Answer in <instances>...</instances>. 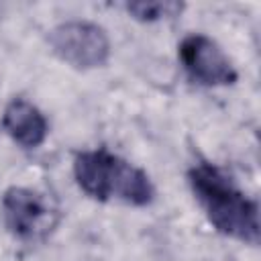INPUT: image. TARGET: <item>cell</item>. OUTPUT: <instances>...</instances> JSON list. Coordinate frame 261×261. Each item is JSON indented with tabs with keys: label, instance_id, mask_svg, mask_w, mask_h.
Listing matches in <instances>:
<instances>
[{
	"label": "cell",
	"instance_id": "cell-5",
	"mask_svg": "<svg viewBox=\"0 0 261 261\" xmlns=\"http://www.w3.org/2000/svg\"><path fill=\"white\" fill-rule=\"evenodd\" d=\"M177 55L188 77L204 88H222L232 86L239 77L232 61L220 49L216 41L202 33L188 35L179 47Z\"/></svg>",
	"mask_w": 261,
	"mask_h": 261
},
{
	"label": "cell",
	"instance_id": "cell-7",
	"mask_svg": "<svg viewBox=\"0 0 261 261\" xmlns=\"http://www.w3.org/2000/svg\"><path fill=\"white\" fill-rule=\"evenodd\" d=\"M124 10L141 20V22H157V20H165V18H173L179 16V12L184 10V4L179 2H171V0H155V2H128L124 4Z\"/></svg>",
	"mask_w": 261,
	"mask_h": 261
},
{
	"label": "cell",
	"instance_id": "cell-6",
	"mask_svg": "<svg viewBox=\"0 0 261 261\" xmlns=\"http://www.w3.org/2000/svg\"><path fill=\"white\" fill-rule=\"evenodd\" d=\"M2 128L22 149L41 147L49 133L45 114L24 98H14L6 104L2 114Z\"/></svg>",
	"mask_w": 261,
	"mask_h": 261
},
{
	"label": "cell",
	"instance_id": "cell-4",
	"mask_svg": "<svg viewBox=\"0 0 261 261\" xmlns=\"http://www.w3.org/2000/svg\"><path fill=\"white\" fill-rule=\"evenodd\" d=\"M49 45L57 59L75 69H96L110 59L106 31L90 20H65L51 29Z\"/></svg>",
	"mask_w": 261,
	"mask_h": 261
},
{
	"label": "cell",
	"instance_id": "cell-1",
	"mask_svg": "<svg viewBox=\"0 0 261 261\" xmlns=\"http://www.w3.org/2000/svg\"><path fill=\"white\" fill-rule=\"evenodd\" d=\"M188 184L208 222L224 237L247 245L259 243V206L230 175L210 161H198L188 169Z\"/></svg>",
	"mask_w": 261,
	"mask_h": 261
},
{
	"label": "cell",
	"instance_id": "cell-2",
	"mask_svg": "<svg viewBox=\"0 0 261 261\" xmlns=\"http://www.w3.org/2000/svg\"><path fill=\"white\" fill-rule=\"evenodd\" d=\"M73 177L80 190L98 202L149 206L155 188L149 175L108 149H90L73 157Z\"/></svg>",
	"mask_w": 261,
	"mask_h": 261
},
{
	"label": "cell",
	"instance_id": "cell-3",
	"mask_svg": "<svg viewBox=\"0 0 261 261\" xmlns=\"http://www.w3.org/2000/svg\"><path fill=\"white\" fill-rule=\"evenodd\" d=\"M2 218L14 239L35 243L43 241L57 226L59 210L45 194L12 186L2 196Z\"/></svg>",
	"mask_w": 261,
	"mask_h": 261
}]
</instances>
